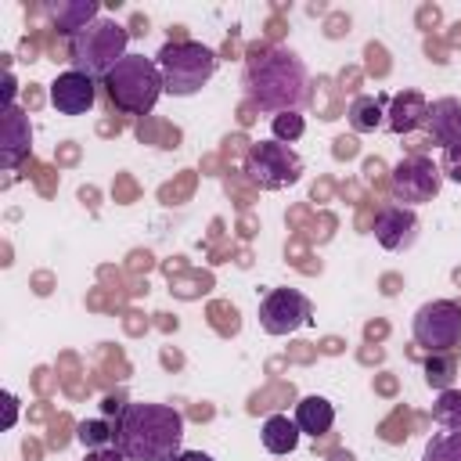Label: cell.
I'll return each instance as SVG.
<instances>
[{"label": "cell", "instance_id": "6da1fadb", "mask_svg": "<svg viewBox=\"0 0 461 461\" xmlns=\"http://www.w3.org/2000/svg\"><path fill=\"white\" fill-rule=\"evenodd\" d=\"M245 97L270 115L303 112L310 104V72L288 47H256L245 61Z\"/></svg>", "mask_w": 461, "mask_h": 461}, {"label": "cell", "instance_id": "7a4b0ae2", "mask_svg": "<svg viewBox=\"0 0 461 461\" xmlns=\"http://www.w3.org/2000/svg\"><path fill=\"white\" fill-rule=\"evenodd\" d=\"M112 429L126 461H173L184 443V414L169 403H122Z\"/></svg>", "mask_w": 461, "mask_h": 461}, {"label": "cell", "instance_id": "3957f363", "mask_svg": "<svg viewBox=\"0 0 461 461\" xmlns=\"http://www.w3.org/2000/svg\"><path fill=\"white\" fill-rule=\"evenodd\" d=\"M104 94H108L112 108H119L126 115H148L158 104V97L166 94V83H162V72H158L155 58L126 54L104 76Z\"/></svg>", "mask_w": 461, "mask_h": 461}, {"label": "cell", "instance_id": "277c9868", "mask_svg": "<svg viewBox=\"0 0 461 461\" xmlns=\"http://www.w3.org/2000/svg\"><path fill=\"white\" fill-rule=\"evenodd\" d=\"M155 65L162 72V83H166V94L173 97H191L198 94L212 76H216V50L198 43V40H169L158 54H155Z\"/></svg>", "mask_w": 461, "mask_h": 461}, {"label": "cell", "instance_id": "5b68a950", "mask_svg": "<svg viewBox=\"0 0 461 461\" xmlns=\"http://www.w3.org/2000/svg\"><path fill=\"white\" fill-rule=\"evenodd\" d=\"M126 47H130V32L115 18H97L68 40V61L90 79H104L130 54Z\"/></svg>", "mask_w": 461, "mask_h": 461}, {"label": "cell", "instance_id": "8992f818", "mask_svg": "<svg viewBox=\"0 0 461 461\" xmlns=\"http://www.w3.org/2000/svg\"><path fill=\"white\" fill-rule=\"evenodd\" d=\"M245 176L259 187V191H281L292 187L303 176V158L299 151H292L281 140H259L245 151Z\"/></svg>", "mask_w": 461, "mask_h": 461}, {"label": "cell", "instance_id": "52a82bcc", "mask_svg": "<svg viewBox=\"0 0 461 461\" xmlns=\"http://www.w3.org/2000/svg\"><path fill=\"white\" fill-rule=\"evenodd\" d=\"M411 335H414V346H421L425 353L457 349L461 346V306L454 299H432L418 306L411 321Z\"/></svg>", "mask_w": 461, "mask_h": 461}, {"label": "cell", "instance_id": "ba28073f", "mask_svg": "<svg viewBox=\"0 0 461 461\" xmlns=\"http://www.w3.org/2000/svg\"><path fill=\"white\" fill-rule=\"evenodd\" d=\"M389 187H393V198L396 205H421V202H432L443 187V173H439V162L425 158V155H407L393 166L389 173Z\"/></svg>", "mask_w": 461, "mask_h": 461}, {"label": "cell", "instance_id": "9c48e42d", "mask_svg": "<svg viewBox=\"0 0 461 461\" xmlns=\"http://www.w3.org/2000/svg\"><path fill=\"white\" fill-rule=\"evenodd\" d=\"M313 306L299 288H270L259 299V328L267 335H292L310 321Z\"/></svg>", "mask_w": 461, "mask_h": 461}, {"label": "cell", "instance_id": "30bf717a", "mask_svg": "<svg viewBox=\"0 0 461 461\" xmlns=\"http://www.w3.org/2000/svg\"><path fill=\"white\" fill-rule=\"evenodd\" d=\"M375 241L389 252H403L418 241V212L407 209V205H382L378 216H375Z\"/></svg>", "mask_w": 461, "mask_h": 461}, {"label": "cell", "instance_id": "8fae6325", "mask_svg": "<svg viewBox=\"0 0 461 461\" xmlns=\"http://www.w3.org/2000/svg\"><path fill=\"white\" fill-rule=\"evenodd\" d=\"M94 101H97V79H90L79 68H68L50 83V104L61 115H86Z\"/></svg>", "mask_w": 461, "mask_h": 461}, {"label": "cell", "instance_id": "7c38bea8", "mask_svg": "<svg viewBox=\"0 0 461 461\" xmlns=\"http://www.w3.org/2000/svg\"><path fill=\"white\" fill-rule=\"evenodd\" d=\"M32 148V126H29V115L11 104L4 108V122H0V166L4 169H14Z\"/></svg>", "mask_w": 461, "mask_h": 461}, {"label": "cell", "instance_id": "4fadbf2b", "mask_svg": "<svg viewBox=\"0 0 461 461\" xmlns=\"http://www.w3.org/2000/svg\"><path fill=\"white\" fill-rule=\"evenodd\" d=\"M429 122V101L418 90H403L389 97V112H385V130L389 133H414Z\"/></svg>", "mask_w": 461, "mask_h": 461}, {"label": "cell", "instance_id": "5bb4252c", "mask_svg": "<svg viewBox=\"0 0 461 461\" xmlns=\"http://www.w3.org/2000/svg\"><path fill=\"white\" fill-rule=\"evenodd\" d=\"M432 144L450 148L461 140V101L457 97H439L429 104V122H425Z\"/></svg>", "mask_w": 461, "mask_h": 461}, {"label": "cell", "instance_id": "9a60e30c", "mask_svg": "<svg viewBox=\"0 0 461 461\" xmlns=\"http://www.w3.org/2000/svg\"><path fill=\"white\" fill-rule=\"evenodd\" d=\"M47 14L54 18L58 32L72 40L76 32H83L90 22L101 18V4L97 0H58V4H47Z\"/></svg>", "mask_w": 461, "mask_h": 461}, {"label": "cell", "instance_id": "2e32d148", "mask_svg": "<svg viewBox=\"0 0 461 461\" xmlns=\"http://www.w3.org/2000/svg\"><path fill=\"white\" fill-rule=\"evenodd\" d=\"M295 425H299V432H306V436H324V432H331V425H335V407L324 400V396H303L299 403H295Z\"/></svg>", "mask_w": 461, "mask_h": 461}, {"label": "cell", "instance_id": "e0dca14e", "mask_svg": "<svg viewBox=\"0 0 461 461\" xmlns=\"http://www.w3.org/2000/svg\"><path fill=\"white\" fill-rule=\"evenodd\" d=\"M299 425H295V418H288V414H270L267 421H263V429H259V439H263V447L270 450V454H277V457H285V454H292L295 447H299Z\"/></svg>", "mask_w": 461, "mask_h": 461}, {"label": "cell", "instance_id": "ac0fdd59", "mask_svg": "<svg viewBox=\"0 0 461 461\" xmlns=\"http://www.w3.org/2000/svg\"><path fill=\"white\" fill-rule=\"evenodd\" d=\"M382 104H385V94H378V97H371V94L353 97V101H349V112H346L353 133H375V130L385 122Z\"/></svg>", "mask_w": 461, "mask_h": 461}, {"label": "cell", "instance_id": "d6986e66", "mask_svg": "<svg viewBox=\"0 0 461 461\" xmlns=\"http://www.w3.org/2000/svg\"><path fill=\"white\" fill-rule=\"evenodd\" d=\"M421 461H461V429H443L425 443Z\"/></svg>", "mask_w": 461, "mask_h": 461}, {"label": "cell", "instance_id": "ffe728a7", "mask_svg": "<svg viewBox=\"0 0 461 461\" xmlns=\"http://www.w3.org/2000/svg\"><path fill=\"white\" fill-rule=\"evenodd\" d=\"M432 421L439 429H461V389H443L432 403Z\"/></svg>", "mask_w": 461, "mask_h": 461}, {"label": "cell", "instance_id": "44dd1931", "mask_svg": "<svg viewBox=\"0 0 461 461\" xmlns=\"http://www.w3.org/2000/svg\"><path fill=\"white\" fill-rule=\"evenodd\" d=\"M112 436H115V429H112L108 421H101V418H86V421H79V432H76V439H79L86 450L112 447Z\"/></svg>", "mask_w": 461, "mask_h": 461}, {"label": "cell", "instance_id": "7402d4cb", "mask_svg": "<svg viewBox=\"0 0 461 461\" xmlns=\"http://www.w3.org/2000/svg\"><path fill=\"white\" fill-rule=\"evenodd\" d=\"M270 130H274V140L292 144V140H299V137H303L306 122H303V115H299V112H281V115H274Z\"/></svg>", "mask_w": 461, "mask_h": 461}, {"label": "cell", "instance_id": "603a6c76", "mask_svg": "<svg viewBox=\"0 0 461 461\" xmlns=\"http://www.w3.org/2000/svg\"><path fill=\"white\" fill-rule=\"evenodd\" d=\"M425 382L436 385L439 393H443V389H454V360H436V357H429V364H425Z\"/></svg>", "mask_w": 461, "mask_h": 461}, {"label": "cell", "instance_id": "cb8c5ba5", "mask_svg": "<svg viewBox=\"0 0 461 461\" xmlns=\"http://www.w3.org/2000/svg\"><path fill=\"white\" fill-rule=\"evenodd\" d=\"M439 173H443L447 180L461 184V140H457V144H450V148H443V158H439Z\"/></svg>", "mask_w": 461, "mask_h": 461}, {"label": "cell", "instance_id": "d4e9b609", "mask_svg": "<svg viewBox=\"0 0 461 461\" xmlns=\"http://www.w3.org/2000/svg\"><path fill=\"white\" fill-rule=\"evenodd\" d=\"M83 461H126L115 447H101V450H86V457Z\"/></svg>", "mask_w": 461, "mask_h": 461}, {"label": "cell", "instance_id": "484cf974", "mask_svg": "<svg viewBox=\"0 0 461 461\" xmlns=\"http://www.w3.org/2000/svg\"><path fill=\"white\" fill-rule=\"evenodd\" d=\"M173 461H212L209 454H202V450H180Z\"/></svg>", "mask_w": 461, "mask_h": 461}, {"label": "cell", "instance_id": "4316f807", "mask_svg": "<svg viewBox=\"0 0 461 461\" xmlns=\"http://www.w3.org/2000/svg\"><path fill=\"white\" fill-rule=\"evenodd\" d=\"M11 104H14V76L4 79V108H11Z\"/></svg>", "mask_w": 461, "mask_h": 461}, {"label": "cell", "instance_id": "83f0119b", "mask_svg": "<svg viewBox=\"0 0 461 461\" xmlns=\"http://www.w3.org/2000/svg\"><path fill=\"white\" fill-rule=\"evenodd\" d=\"M14 403H18V400L7 393V421H4V425H14Z\"/></svg>", "mask_w": 461, "mask_h": 461}]
</instances>
